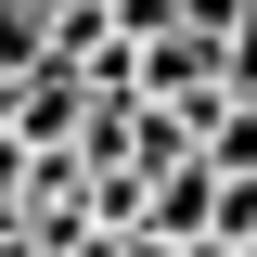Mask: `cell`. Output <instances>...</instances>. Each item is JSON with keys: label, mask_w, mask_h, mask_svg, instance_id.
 Here are the masks:
<instances>
[{"label": "cell", "mask_w": 257, "mask_h": 257, "mask_svg": "<svg viewBox=\"0 0 257 257\" xmlns=\"http://www.w3.org/2000/svg\"><path fill=\"white\" fill-rule=\"evenodd\" d=\"M142 231H167V244H206V231H219V167H206V155L155 167V180H142Z\"/></svg>", "instance_id": "cell-1"}, {"label": "cell", "mask_w": 257, "mask_h": 257, "mask_svg": "<svg viewBox=\"0 0 257 257\" xmlns=\"http://www.w3.org/2000/svg\"><path fill=\"white\" fill-rule=\"evenodd\" d=\"M116 257H180V244H167V231H116Z\"/></svg>", "instance_id": "cell-2"}, {"label": "cell", "mask_w": 257, "mask_h": 257, "mask_svg": "<svg viewBox=\"0 0 257 257\" xmlns=\"http://www.w3.org/2000/svg\"><path fill=\"white\" fill-rule=\"evenodd\" d=\"M244 257H257V231H244Z\"/></svg>", "instance_id": "cell-3"}]
</instances>
